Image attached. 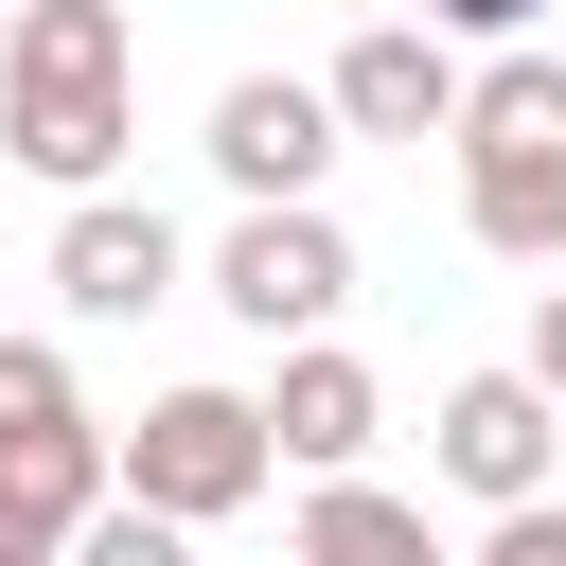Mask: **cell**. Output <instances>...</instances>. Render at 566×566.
I'll return each mask as SVG.
<instances>
[{"mask_svg":"<svg viewBox=\"0 0 566 566\" xmlns=\"http://www.w3.org/2000/svg\"><path fill=\"white\" fill-rule=\"evenodd\" d=\"M478 566H566V513H548V495H495V531H478Z\"/></svg>","mask_w":566,"mask_h":566,"instance_id":"cell-12","label":"cell"},{"mask_svg":"<svg viewBox=\"0 0 566 566\" xmlns=\"http://www.w3.org/2000/svg\"><path fill=\"white\" fill-rule=\"evenodd\" d=\"M0 566H53V531L18 513V478H0Z\"/></svg>","mask_w":566,"mask_h":566,"instance_id":"cell-14","label":"cell"},{"mask_svg":"<svg viewBox=\"0 0 566 566\" xmlns=\"http://www.w3.org/2000/svg\"><path fill=\"white\" fill-rule=\"evenodd\" d=\"M318 88H336V124H354V142H460V88H478V71H460V35H442V18H371Z\"/></svg>","mask_w":566,"mask_h":566,"instance_id":"cell-6","label":"cell"},{"mask_svg":"<svg viewBox=\"0 0 566 566\" xmlns=\"http://www.w3.org/2000/svg\"><path fill=\"white\" fill-rule=\"evenodd\" d=\"M407 18H442V35H531L548 0H407Z\"/></svg>","mask_w":566,"mask_h":566,"instance_id":"cell-13","label":"cell"},{"mask_svg":"<svg viewBox=\"0 0 566 566\" xmlns=\"http://www.w3.org/2000/svg\"><path fill=\"white\" fill-rule=\"evenodd\" d=\"M177 283H195V265H177V212H159V195H106V177H88V195L53 212V301H71V318H159Z\"/></svg>","mask_w":566,"mask_h":566,"instance_id":"cell-5","label":"cell"},{"mask_svg":"<svg viewBox=\"0 0 566 566\" xmlns=\"http://www.w3.org/2000/svg\"><path fill=\"white\" fill-rule=\"evenodd\" d=\"M265 460H283L265 389H159V407L124 424V495H159L177 531H230V513L265 495Z\"/></svg>","mask_w":566,"mask_h":566,"instance_id":"cell-3","label":"cell"},{"mask_svg":"<svg viewBox=\"0 0 566 566\" xmlns=\"http://www.w3.org/2000/svg\"><path fill=\"white\" fill-rule=\"evenodd\" d=\"M301 548H318V566H424V513H407V495H371V478L336 460V478L301 495Z\"/></svg>","mask_w":566,"mask_h":566,"instance_id":"cell-10","label":"cell"},{"mask_svg":"<svg viewBox=\"0 0 566 566\" xmlns=\"http://www.w3.org/2000/svg\"><path fill=\"white\" fill-rule=\"evenodd\" d=\"M531 371H548V389H566V283H548V301H531Z\"/></svg>","mask_w":566,"mask_h":566,"instance_id":"cell-15","label":"cell"},{"mask_svg":"<svg viewBox=\"0 0 566 566\" xmlns=\"http://www.w3.org/2000/svg\"><path fill=\"white\" fill-rule=\"evenodd\" d=\"M460 230L495 265H566V53H513L460 88Z\"/></svg>","mask_w":566,"mask_h":566,"instance_id":"cell-2","label":"cell"},{"mask_svg":"<svg viewBox=\"0 0 566 566\" xmlns=\"http://www.w3.org/2000/svg\"><path fill=\"white\" fill-rule=\"evenodd\" d=\"M53 424H88L71 407V354L53 336H0V442H53Z\"/></svg>","mask_w":566,"mask_h":566,"instance_id":"cell-11","label":"cell"},{"mask_svg":"<svg viewBox=\"0 0 566 566\" xmlns=\"http://www.w3.org/2000/svg\"><path fill=\"white\" fill-rule=\"evenodd\" d=\"M0 159L53 177V195H88L124 159V18L106 0H18V35H0Z\"/></svg>","mask_w":566,"mask_h":566,"instance_id":"cell-1","label":"cell"},{"mask_svg":"<svg viewBox=\"0 0 566 566\" xmlns=\"http://www.w3.org/2000/svg\"><path fill=\"white\" fill-rule=\"evenodd\" d=\"M212 301H230L265 354H283V336H318V318L354 301V248H336V212H318V195H248V212H230V248H212Z\"/></svg>","mask_w":566,"mask_h":566,"instance_id":"cell-4","label":"cell"},{"mask_svg":"<svg viewBox=\"0 0 566 566\" xmlns=\"http://www.w3.org/2000/svg\"><path fill=\"white\" fill-rule=\"evenodd\" d=\"M336 142H354V124H336V88H301V71H230V88H212V177H230V195H318Z\"/></svg>","mask_w":566,"mask_h":566,"instance_id":"cell-8","label":"cell"},{"mask_svg":"<svg viewBox=\"0 0 566 566\" xmlns=\"http://www.w3.org/2000/svg\"><path fill=\"white\" fill-rule=\"evenodd\" d=\"M548 460H566V389L513 354V371H460L442 389V478L495 513V495H548Z\"/></svg>","mask_w":566,"mask_h":566,"instance_id":"cell-7","label":"cell"},{"mask_svg":"<svg viewBox=\"0 0 566 566\" xmlns=\"http://www.w3.org/2000/svg\"><path fill=\"white\" fill-rule=\"evenodd\" d=\"M265 424H283V460H301V478H336V460H371V371H354L336 336H283Z\"/></svg>","mask_w":566,"mask_h":566,"instance_id":"cell-9","label":"cell"}]
</instances>
